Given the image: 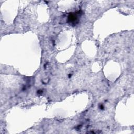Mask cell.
I'll use <instances>...</instances> for the list:
<instances>
[{
    "label": "cell",
    "instance_id": "obj_1",
    "mask_svg": "<svg viewBox=\"0 0 134 134\" xmlns=\"http://www.w3.org/2000/svg\"><path fill=\"white\" fill-rule=\"evenodd\" d=\"M78 20V13H70L68 16V21L72 24H76Z\"/></svg>",
    "mask_w": 134,
    "mask_h": 134
}]
</instances>
